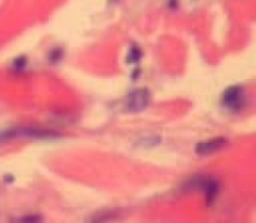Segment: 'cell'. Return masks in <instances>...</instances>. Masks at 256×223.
Returning <instances> with one entry per match:
<instances>
[{
  "label": "cell",
  "mask_w": 256,
  "mask_h": 223,
  "mask_svg": "<svg viewBox=\"0 0 256 223\" xmlns=\"http://www.w3.org/2000/svg\"><path fill=\"white\" fill-rule=\"evenodd\" d=\"M244 90L240 87H232L225 90L222 95V103L225 107L230 108L232 110L242 109L244 105Z\"/></svg>",
  "instance_id": "1"
},
{
  "label": "cell",
  "mask_w": 256,
  "mask_h": 223,
  "mask_svg": "<svg viewBox=\"0 0 256 223\" xmlns=\"http://www.w3.org/2000/svg\"><path fill=\"white\" fill-rule=\"evenodd\" d=\"M149 100L150 94L148 89L142 88V89L135 90L128 98V110L129 112H142L148 107Z\"/></svg>",
  "instance_id": "2"
},
{
  "label": "cell",
  "mask_w": 256,
  "mask_h": 223,
  "mask_svg": "<svg viewBox=\"0 0 256 223\" xmlns=\"http://www.w3.org/2000/svg\"><path fill=\"white\" fill-rule=\"evenodd\" d=\"M228 140L225 138L219 137V138H212L210 140H205V142H200L199 144H196L195 150L199 155H210L212 153H216L219 150H222V148L226 147Z\"/></svg>",
  "instance_id": "3"
},
{
  "label": "cell",
  "mask_w": 256,
  "mask_h": 223,
  "mask_svg": "<svg viewBox=\"0 0 256 223\" xmlns=\"http://www.w3.org/2000/svg\"><path fill=\"white\" fill-rule=\"evenodd\" d=\"M160 142V138L159 137H149V138H142L139 140V143H136L138 147L140 148H144V149H149V148L155 147V145L159 144Z\"/></svg>",
  "instance_id": "4"
},
{
  "label": "cell",
  "mask_w": 256,
  "mask_h": 223,
  "mask_svg": "<svg viewBox=\"0 0 256 223\" xmlns=\"http://www.w3.org/2000/svg\"><path fill=\"white\" fill-rule=\"evenodd\" d=\"M139 58H140V52H139V49H136V48H135V49H132V52H130L128 59H129V62H136V60H139Z\"/></svg>",
  "instance_id": "5"
}]
</instances>
